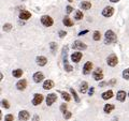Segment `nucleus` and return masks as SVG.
<instances>
[{
  "instance_id": "1",
  "label": "nucleus",
  "mask_w": 129,
  "mask_h": 121,
  "mask_svg": "<svg viewBox=\"0 0 129 121\" xmlns=\"http://www.w3.org/2000/svg\"><path fill=\"white\" fill-rule=\"evenodd\" d=\"M104 37H106V40H104V43L106 44H112L117 41V37H116V34L112 30H108Z\"/></svg>"
},
{
  "instance_id": "2",
  "label": "nucleus",
  "mask_w": 129,
  "mask_h": 121,
  "mask_svg": "<svg viewBox=\"0 0 129 121\" xmlns=\"http://www.w3.org/2000/svg\"><path fill=\"white\" fill-rule=\"evenodd\" d=\"M41 23L43 24V26H45V27H51L52 25H53V18L51 17V16H48V15H43L42 17H41Z\"/></svg>"
},
{
  "instance_id": "3",
  "label": "nucleus",
  "mask_w": 129,
  "mask_h": 121,
  "mask_svg": "<svg viewBox=\"0 0 129 121\" xmlns=\"http://www.w3.org/2000/svg\"><path fill=\"white\" fill-rule=\"evenodd\" d=\"M107 62L110 67H115L116 64L118 63V59H117V57H116V55L112 54L107 58Z\"/></svg>"
},
{
  "instance_id": "4",
  "label": "nucleus",
  "mask_w": 129,
  "mask_h": 121,
  "mask_svg": "<svg viewBox=\"0 0 129 121\" xmlns=\"http://www.w3.org/2000/svg\"><path fill=\"white\" fill-rule=\"evenodd\" d=\"M86 44H84L83 42L81 41H74L73 44H72V48L73 49H79V50H83V49H86Z\"/></svg>"
},
{
  "instance_id": "5",
  "label": "nucleus",
  "mask_w": 129,
  "mask_h": 121,
  "mask_svg": "<svg viewBox=\"0 0 129 121\" xmlns=\"http://www.w3.org/2000/svg\"><path fill=\"white\" fill-rule=\"evenodd\" d=\"M56 100H57V95L55 93H51L46 96V105L47 106H51L53 105V104L56 102Z\"/></svg>"
},
{
  "instance_id": "6",
  "label": "nucleus",
  "mask_w": 129,
  "mask_h": 121,
  "mask_svg": "<svg viewBox=\"0 0 129 121\" xmlns=\"http://www.w3.org/2000/svg\"><path fill=\"white\" fill-rule=\"evenodd\" d=\"M42 101H43V95L40 93H36L34 95V99H32V104H34L35 106H37L42 103Z\"/></svg>"
},
{
  "instance_id": "7",
  "label": "nucleus",
  "mask_w": 129,
  "mask_h": 121,
  "mask_svg": "<svg viewBox=\"0 0 129 121\" xmlns=\"http://www.w3.org/2000/svg\"><path fill=\"white\" fill-rule=\"evenodd\" d=\"M30 118V115L27 110H21L18 114V120L19 121H27Z\"/></svg>"
},
{
  "instance_id": "8",
  "label": "nucleus",
  "mask_w": 129,
  "mask_h": 121,
  "mask_svg": "<svg viewBox=\"0 0 129 121\" xmlns=\"http://www.w3.org/2000/svg\"><path fill=\"white\" fill-rule=\"evenodd\" d=\"M113 13H114V9H113L112 7H106L102 10V15L104 17H111Z\"/></svg>"
},
{
  "instance_id": "9",
  "label": "nucleus",
  "mask_w": 129,
  "mask_h": 121,
  "mask_svg": "<svg viewBox=\"0 0 129 121\" xmlns=\"http://www.w3.org/2000/svg\"><path fill=\"white\" fill-rule=\"evenodd\" d=\"M92 77H94V79L97 80V82H99V80H102V78H103L102 71L100 70V69H97L94 73H92Z\"/></svg>"
},
{
  "instance_id": "10",
  "label": "nucleus",
  "mask_w": 129,
  "mask_h": 121,
  "mask_svg": "<svg viewBox=\"0 0 129 121\" xmlns=\"http://www.w3.org/2000/svg\"><path fill=\"white\" fill-rule=\"evenodd\" d=\"M82 59V54L80 53V51H75V53H73L71 55V60L73 61L74 63H78L80 62V60Z\"/></svg>"
},
{
  "instance_id": "11",
  "label": "nucleus",
  "mask_w": 129,
  "mask_h": 121,
  "mask_svg": "<svg viewBox=\"0 0 129 121\" xmlns=\"http://www.w3.org/2000/svg\"><path fill=\"white\" fill-rule=\"evenodd\" d=\"M91 69H92V63L90 61H87L83 67V73L85 75H87L89 72H91Z\"/></svg>"
},
{
  "instance_id": "12",
  "label": "nucleus",
  "mask_w": 129,
  "mask_h": 121,
  "mask_svg": "<svg viewBox=\"0 0 129 121\" xmlns=\"http://www.w3.org/2000/svg\"><path fill=\"white\" fill-rule=\"evenodd\" d=\"M36 61H37V64L38 66H45V64L47 63V59L44 57V56H38L37 58H36Z\"/></svg>"
},
{
  "instance_id": "13",
  "label": "nucleus",
  "mask_w": 129,
  "mask_h": 121,
  "mask_svg": "<svg viewBox=\"0 0 129 121\" xmlns=\"http://www.w3.org/2000/svg\"><path fill=\"white\" fill-rule=\"evenodd\" d=\"M27 87V80L26 79H22V80H18V83L16 84V88L18 90H24L26 89Z\"/></svg>"
},
{
  "instance_id": "14",
  "label": "nucleus",
  "mask_w": 129,
  "mask_h": 121,
  "mask_svg": "<svg viewBox=\"0 0 129 121\" xmlns=\"http://www.w3.org/2000/svg\"><path fill=\"white\" fill-rule=\"evenodd\" d=\"M44 79V75L41 73V72H37V73L34 74V80L35 83H41Z\"/></svg>"
},
{
  "instance_id": "15",
  "label": "nucleus",
  "mask_w": 129,
  "mask_h": 121,
  "mask_svg": "<svg viewBox=\"0 0 129 121\" xmlns=\"http://www.w3.org/2000/svg\"><path fill=\"white\" fill-rule=\"evenodd\" d=\"M53 87H54V82H53V80H51V79L45 80L44 84H43V89L44 90H50Z\"/></svg>"
},
{
  "instance_id": "16",
  "label": "nucleus",
  "mask_w": 129,
  "mask_h": 121,
  "mask_svg": "<svg viewBox=\"0 0 129 121\" xmlns=\"http://www.w3.org/2000/svg\"><path fill=\"white\" fill-rule=\"evenodd\" d=\"M31 17V13L30 12H28V11H22L21 13H19V18L23 19V21H26V19L28 18H30Z\"/></svg>"
},
{
  "instance_id": "17",
  "label": "nucleus",
  "mask_w": 129,
  "mask_h": 121,
  "mask_svg": "<svg viewBox=\"0 0 129 121\" xmlns=\"http://www.w3.org/2000/svg\"><path fill=\"white\" fill-rule=\"evenodd\" d=\"M116 99H117L119 102H124L125 100H126V92L120 90L117 92V94H116Z\"/></svg>"
},
{
  "instance_id": "18",
  "label": "nucleus",
  "mask_w": 129,
  "mask_h": 121,
  "mask_svg": "<svg viewBox=\"0 0 129 121\" xmlns=\"http://www.w3.org/2000/svg\"><path fill=\"white\" fill-rule=\"evenodd\" d=\"M101 96H102L103 100H110V99L113 98V91L112 90H108L106 92H103Z\"/></svg>"
},
{
  "instance_id": "19",
  "label": "nucleus",
  "mask_w": 129,
  "mask_h": 121,
  "mask_svg": "<svg viewBox=\"0 0 129 121\" xmlns=\"http://www.w3.org/2000/svg\"><path fill=\"white\" fill-rule=\"evenodd\" d=\"M114 108H115V106L113 105V104H106L104 107H103V111L106 112V114H110Z\"/></svg>"
},
{
  "instance_id": "20",
  "label": "nucleus",
  "mask_w": 129,
  "mask_h": 121,
  "mask_svg": "<svg viewBox=\"0 0 129 121\" xmlns=\"http://www.w3.org/2000/svg\"><path fill=\"white\" fill-rule=\"evenodd\" d=\"M63 66H64V70H66V72H72L73 71V67H71L69 63H68V60H67V57L63 58Z\"/></svg>"
},
{
  "instance_id": "21",
  "label": "nucleus",
  "mask_w": 129,
  "mask_h": 121,
  "mask_svg": "<svg viewBox=\"0 0 129 121\" xmlns=\"http://www.w3.org/2000/svg\"><path fill=\"white\" fill-rule=\"evenodd\" d=\"M87 89H88V85L86 82H83L82 84H81V86H80V91H81V93H86L87 92Z\"/></svg>"
},
{
  "instance_id": "22",
  "label": "nucleus",
  "mask_w": 129,
  "mask_h": 121,
  "mask_svg": "<svg viewBox=\"0 0 129 121\" xmlns=\"http://www.w3.org/2000/svg\"><path fill=\"white\" fill-rule=\"evenodd\" d=\"M23 70H21V69H16V70H14L13 72H12V75L14 76V77H21V76L23 75Z\"/></svg>"
},
{
  "instance_id": "23",
  "label": "nucleus",
  "mask_w": 129,
  "mask_h": 121,
  "mask_svg": "<svg viewBox=\"0 0 129 121\" xmlns=\"http://www.w3.org/2000/svg\"><path fill=\"white\" fill-rule=\"evenodd\" d=\"M62 23H63V25H64V26H68V27H71V26H73V22H72L71 19H70L69 17H68V16H66V17L63 18Z\"/></svg>"
},
{
  "instance_id": "24",
  "label": "nucleus",
  "mask_w": 129,
  "mask_h": 121,
  "mask_svg": "<svg viewBox=\"0 0 129 121\" xmlns=\"http://www.w3.org/2000/svg\"><path fill=\"white\" fill-rule=\"evenodd\" d=\"M81 8H82L83 10H89L91 8V3L88 2V1H83L81 3Z\"/></svg>"
},
{
  "instance_id": "25",
  "label": "nucleus",
  "mask_w": 129,
  "mask_h": 121,
  "mask_svg": "<svg viewBox=\"0 0 129 121\" xmlns=\"http://www.w3.org/2000/svg\"><path fill=\"white\" fill-rule=\"evenodd\" d=\"M70 92H71V94H72V96L74 98V100H75V102L76 103H80V98H79V95H78V93L75 92V90L74 89H72V88H70Z\"/></svg>"
},
{
  "instance_id": "26",
  "label": "nucleus",
  "mask_w": 129,
  "mask_h": 121,
  "mask_svg": "<svg viewBox=\"0 0 129 121\" xmlns=\"http://www.w3.org/2000/svg\"><path fill=\"white\" fill-rule=\"evenodd\" d=\"M83 18V13L79 10H76L74 12V19H76V21H80V19Z\"/></svg>"
},
{
  "instance_id": "27",
  "label": "nucleus",
  "mask_w": 129,
  "mask_h": 121,
  "mask_svg": "<svg viewBox=\"0 0 129 121\" xmlns=\"http://www.w3.org/2000/svg\"><path fill=\"white\" fill-rule=\"evenodd\" d=\"M60 93H61V96H62V99L64 100V101H70L71 100V96H70V94L68 93V92H64V91H60Z\"/></svg>"
},
{
  "instance_id": "28",
  "label": "nucleus",
  "mask_w": 129,
  "mask_h": 121,
  "mask_svg": "<svg viewBox=\"0 0 129 121\" xmlns=\"http://www.w3.org/2000/svg\"><path fill=\"white\" fill-rule=\"evenodd\" d=\"M50 47H51V49H52V53L55 54L56 50H57V44H56L55 42H51L50 43Z\"/></svg>"
},
{
  "instance_id": "29",
  "label": "nucleus",
  "mask_w": 129,
  "mask_h": 121,
  "mask_svg": "<svg viewBox=\"0 0 129 121\" xmlns=\"http://www.w3.org/2000/svg\"><path fill=\"white\" fill-rule=\"evenodd\" d=\"M100 38H101V34H100L99 31H95L94 32V40L95 41H99Z\"/></svg>"
},
{
  "instance_id": "30",
  "label": "nucleus",
  "mask_w": 129,
  "mask_h": 121,
  "mask_svg": "<svg viewBox=\"0 0 129 121\" xmlns=\"http://www.w3.org/2000/svg\"><path fill=\"white\" fill-rule=\"evenodd\" d=\"M1 104H2V107L3 108H7V109H8V108H10V103L8 102L7 100H2L1 101Z\"/></svg>"
},
{
  "instance_id": "31",
  "label": "nucleus",
  "mask_w": 129,
  "mask_h": 121,
  "mask_svg": "<svg viewBox=\"0 0 129 121\" xmlns=\"http://www.w3.org/2000/svg\"><path fill=\"white\" fill-rule=\"evenodd\" d=\"M123 78L124 79H129V69H126L123 72Z\"/></svg>"
},
{
  "instance_id": "32",
  "label": "nucleus",
  "mask_w": 129,
  "mask_h": 121,
  "mask_svg": "<svg viewBox=\"0 0 129 121\" xmlns=\"http://www.w3.org/2000/svg\"><path fill=\"white\" fill-rule=\"evenodd\" d=\"M11 29H12V25H11V24H6V25L3 26V31H6V32H9Z\"/></svg>"
},
{
  "instance_id": "33",
  "label": "nucleus",
  "mask_w": 129,
  "mask_h": 121,
  "mask_svg": "<svg viewBox=\"0 0 129 121\" xmlns=\"http://www.w3.org/2000/svg\"><path fill=\"white\" fill-rule=\"evenodd\" d=\"M62 114H63V118L64 119H70L71 118V117H72V114H71V112L70 111H64V112H62Z\"/></svg>"
},
{
  "instance_id": "34",
  "label": "nucleus",
  "mask_w": 129,
  "mask_h": 121,
  "mask_svg": "<svg viewBox=\"0 0 129 121\" xmlns=\"http://www.w3.org/2000/svg\"><path fill=\"white\" fill-rule=\"evenodd\" d=\"M14 120V117L12 114H8L6 115V118H5V121H13Z\"/></svg>"
},
{
  "instance_id": "35",
  "label": "nucleus",
  "mask_w": 129,
  "mask_h": 121,
  "mask_svg": "<svg viewBox=\"0 0 129 121\" xmlns=\"http://www.w3.org/2000/svg\"><path fill=\"white\" fill-rule=\"evenodd\" d=\"M72 11H73V8H72L71 6H68V7L66 8V12H67V14H70Z\"/></svg>"
},
{
  "instance_id": "36",
  "label": "nucleus",
  "mask_w": 129,
  "mask_h": 121,
  "mask_svg": "<svg viewBox=\"0 0 129 121\" xmlns=\"http://www.w3.org/2000/svg\"><path fill=\"white\" fill-rule=\"evenodd\" d=\"M60 110H61L62 112H64V111H67V105L66 104H61V105H60Z\"/></svg>"
},
{
  "instance_id": "37",
  "label": "nucleus",
  "mask_w": 129,
  "mask_h": 121,
  "mask_svg": "<svg viewBox=\"0 0 129 121\" xmlns=\"http://www.w3.org/2000/svg\"><path fill=\"white\" fill-rule=\"evenodd\" d=\"M94 92H95V88H94V87L89 88V91H88V95H89V96H91L92 94H94Z\"/></svg>"
},
{
  "instance_id": "38",
  "label": "nucleus",
  "mask_w": 129,
  "mask_h": 121,
  "mask_svg": "<svg viewBox=\"0 0 129 121\" xmlns=\"http://www.w3.org/2000/svg\"><path fill=\"white\" fill-rule=\"evenodd\" d=\"M66 34H67L66 31H63V30H60V31H59V37H60V38H63Z\"/></svg>"
},
{
  "instance_id": "39",
  "label": "nucleus",
  "mask_w": 129,
  "mask_h": 121,
  "mask_svg": "<svg viewBox=\"0 0 129 121\" xmlns=\"http://www.w3.org/2000/svg\"><path fill=\"white\" fill-rule=\"evenodd\" d=\"M115 83H116V79L113 78V79H111L110 82L108 83V85H110V86H113V85H115Z\"/></svg>"
},
{
  "instance_id": "40",
  "label": "nucleus",
  "mask_w": 129,
  "mask_h": 121,
  "mask_svg": "<svg viewBox=\"0 0 129 121\" xmlns=\"http://www.w3.org/2000/svg\"><path fill=\"white\" fill-rule=\"evenodd\" d=\"M106 85H108V83H106V82H101V83H99V87H103V86H106Z\"/></svg>"
},
{
  "instance_id": "41",
  "label": "nucleus",
  "mask_w": 129,
  "mask_h": 121,
  "mask_svg": "<svg viewBox=\"0 0 129 121\" xmlns=\"http://www.w3.org/2000/svg\"><path fill=\"white\" fill-rule=\"evenodd\" d=\"M88 32V30H84V31H82V32H80L79 33V35H83V34H86Z\"/></svg>"
},
{
  "instance_id": "42",
  "label": "nucleus",
  "mask_w": 129,
  "mask_h": 121,
  "mask_svg": "<svg viewBox=\"0 0 129 121\" xmlns=\"http://www.w3.org/2000/svg\"><path fill=\"white\" fill-rule=\"evenodd\" d=\"M34 121H39V116L38 115H35L34 116Z\"/></svg>"
},
{
  "instance_id": "43",
  "label": "nucleus",
  "mask_w": 129,
  "mask_h": 121,
  "mask_svg": "<svg viewBox=\"0 0 129 121\" xmlns=\"http://www.w3.org/2000/svg\"><path fill=\"white\" fill-rule=\"evenodd\" d=\"M110 1H111V2H118L119 0H110Z\"/></svg>"
},
{
  "instance_id": "44",
  "label": "nucleus",
  "mask_w": 129,
  "mask_h": 121,
  "mask_svg": "<svg viewBox=\"0 0 129 121\" xmlns=\"http://www.w3.org/2000/svg\"><path fill=\"white\" fill-rule=\"evenodd\" d=\"M68 1H69V2H71V1H72V0H68Z\"/></svg>"
},
{
  "instance_id": "45",
  "label": "nucleus",
  "mask_w": 129,
  "mask_h": 121,
  "mask_svg": "<svg viewBox=\"0 0 129 121\" xmlns=\"http://www.w3.org/2000/svg\"><path fill=\"white\" fill-rule=\"evenodd\" d=\"M22 1H25V0H22Z\"/></svg>"
}]
</instances>
